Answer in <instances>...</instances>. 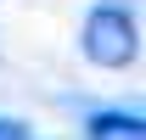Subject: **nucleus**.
Segmentation results:
<instances>
[{
    "instance_id": "f257e3e1",
    "label": "nucleus",
    "mask_w": 146,
    "mask_h": 140,
    "mask_svg": "<svg viewBox=\"0 0 146 140\" xmlns=\"http://www.w3.org/2000/svg\"><path fill=\"white\" fill-rule=\"evenodd\" d=\"M79 51H84V62L101 67V73L129 67V62L141 56V22H135V11H129L124 0L90 6V11H84V28H79Z\"/></svg>"
},
{
    "instance_id": "7ed1b4c3",
    "label": "nucleus",
    "mask_w": 146,
    "mask_h": 140,
    "mask_svg": "<svg viewBox=\"0 0 146 140\" xmlns=\"http://www.w3.org/2000/svg\"><path fill=\"white\" fill-rule=\"evenodd\" d=\"M0 140H34V129L17 123V118H0Z\"/></svg>"
},
{
    "instance_id": "f03ea898",
    "label": "nucleus",
    "mask_w": 146,
    "mask_h": 140,
    "mask_svg": "<svg viewBox=\"0 0 146 140\" xmlns=\"http://www.w3.org/2000/svg\"><path fill=\"white\" fill-rule=\"evenodd\" d=\"M84 140H146V118L124 106H101L84 118Z\"/></svg>"
}]
</instances>
